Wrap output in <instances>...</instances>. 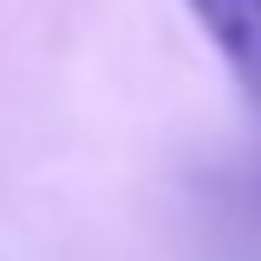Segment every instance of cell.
<instances>
[{
  "label": "cell",
  "mask_w": 261,
  "mask_h": 261,
  "mask_svg": "<svg viewBox=\"0 0 261 261\" xmlns=\"http://www.w3.org/2000/svg\"><path fill=\"white\" fill-rule=\"evenodd\" d=\"M191 7H198L204 32L223 45V58L249 83H261V0H191Z\"/></svg>",
  "instance_id": "6da1fadb"
}]
</instances>
